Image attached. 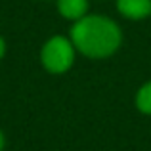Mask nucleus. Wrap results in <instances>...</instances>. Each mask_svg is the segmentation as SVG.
<instances>
[{
	"label": "nucleus",
	"instance_id": "3",
	"mask_svg": "<svg viewBox=\"0 0 151 151\" xmlns=\"http://www.w3.org/2000/svg\"><path fill=\"white\" fill-rule=\"evenodd\" d=\"M117 12L130 21H140L151 15V0H117Z\"/></svg>",
	"mask_w": 151,
	"mask_h": 151
},
{
	"label": "nucleus",
	"instance_id": "4",
	"mask_svg": "<svg viewBox=\"0 0 151 151\" xmlns=\"http://www.w3.org/2000/svg\"><path fill=\"white\" fill-rule=\"evenodd\" d=\"M55 8L63 19L73 23L88 15V0H55Z\"/></svg>",
	"mask_w": 151,
	"mask_h": 151
},
{
	"label": "nucleus",
	"instance_id": "5",
	"mask_svg": "<svg viewBox=\"0 0 151 151\" xmlns=\"http://www.w3.org/2000/svg\"><path fill=\"white\" fill-rule=\"evenodd\" d=\"M134 105L140 113L151 115V81L140 86V90L136 92V98H134Z\"/></svg>",
	"mask_w": 151,
	"mask_h": 151
},
{
	"label": "nucleus",
	"instance_id": "6",
	"mask_svg": "<svg viewBox=\"0 0 151 151\" xmlns=\"http://www.w3.org/2000/svg\"><path fill=\"white\" fill-rule=\"evenodd\" d=\"M4 54H6V40L0 37V59L4 58Z\"/></svg>",
	"mask_w": 151,
	"mask_h": 151
},
{
	"label": "nucleus",
	"instance_id": "7",
	"mask_svg": "<svg viewBox=\"0 0 151 151\" xmlns=\"http://www.w3.org/2000/svg\"><path fill=\"white\" fill-rule=\"evenodd\" d=\"M4 145H6V138H4V132L0 130V151L4 149Z\"/></svg>",
	"mask_w": 151,
	"mask_h": 151
},
{
	"label": "nucleus",
	"instance_id": "1",
	"mask_svg": "<svg viewBox=\"0 0 151 151\" xmlns=\"http://www.w3.org/2000/svg\"><path fill=\"white\" fill-rule=\"evenodd\" d=\"M78 54L90 59L111 58L122 44V31L117 21L107 15L88 14L73 23L69 33Z\"/></svg>",
	"mask_w": 151,
	"mask_h": 151
},
{
	"label": "nucleus",
	"instance_id": "2",
	"mask_svg": "<svg viewBox=\"0 0 151 151\" xmlns=\"http://www.w3.org/2000/svg\"><path fill=\"white\" fill-rule=\"evenodd\" d=\"M77 58V48L69 37L55 35L50 37L40 48V63L48 73L63 75L73 67Z\"/></svg>",
	"mask_w": 151,
	"mask_h": 151
}]
</instances>
